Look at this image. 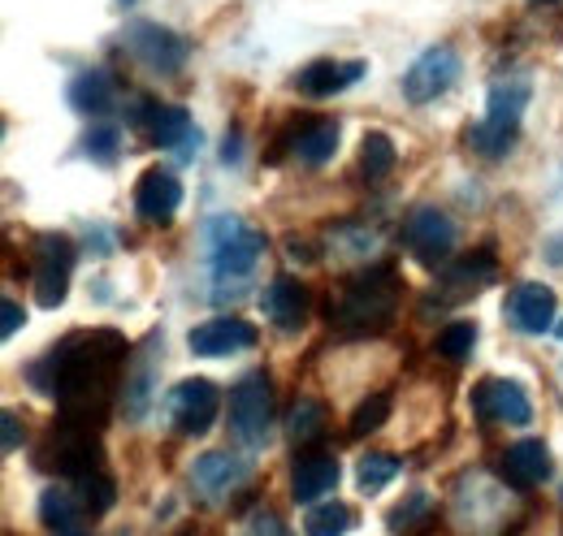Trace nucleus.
<instances>
[{"label":"nucleus","mask_w":563,"mask_h":536,"mask_svg":"<svg viewBox=\"0 0 563 536\" xmlns=\"http://www.w3.org/2000/svg\"><path fill=\"white\" fill-rule=\"evenodd\" d=\"M525 104H529V82L525 78H498L486 100V122H477L468 131V147L482 156H507V147L516 143L520 122H525Z\"/></svg>","instance_id":"nucleus-4"},{"label":"nucleus","mask_w":563,"mask_h":536,"mask_svg":"<svg viewBox=\"0 0 563 536\" xmlns=\"http://www.w3.org/2000/svg\"><path fill=\"white\" fill-rule=\"evenodd\" d=\"M533 4H551V0H533Z\"/></svg>","instance_id":"nucleus-40"},{"label":"nucleus","mask_w":563,"mask_h":536,"mask_svg":"<svg viewBox=\"0 0 563 536\" xmlns=\"http://www.w3.org/2000/svg\"><path fill=\"white\" fill-rule=\"evenodd\" d=\"M429 511H433V506H429V493L417 489L404 506H395V511L386 515V524H390V533H412V528H421L424 520H429Z\"/></svg>","instance_id":"nucleus-32"},{"label":"nucleus","mask_w":563,"mask_h":536,"mask_svg":"<svg viewBox=\"0 0 563 536\" xmlns=\"http://www.w3.org/2000/svg\"><path fill=\"white\" fill-rule=\"evenodd\" d=\"M352 524H355L352 506H343V502H317L303 515V536H347Z\"/></svg>","instance_id":"nucleus-26"},{"label":"nucleus","mask_w":563,"mask_h":536,"mask_svg":"<svg viewBox=\"0 0 563 536\" xmlns=\"http://www.w3.org/2000/svg\"><path fill=\"white\" fill-rule=\"evenodd\" d=\"M404 243L408 252L421 260V265H442L451 252H455V225L446 212L438 208H417L408 221H404Z\"/></svg>","instance_id":"nucleus-10"},{"label":"nucleus","mask_w":563,"mask_h":536,"mask_svg":"<svg viewBox=\"0 0 563 536\" xmlns=\"http://www.w3.org/2000/svg\"><path fill=\"white\" fill-rule=\"evenodd\" d=\"M261 312H265V321L269 325H278V330H299L303 325V316H308V290L295 281V277H274L269 286H265V294H261Z\"/></svg>","instance_id":"nucleus-17"},{"label":"nucleus","mask_w":563,"mask_h":536,"mask_svg":"<svg viewBox=\"0 0 563 536\" xmlns=\"http://www.w3.org/2000/svg\"><path fill=\"white\" fill-rule=\"evenodd\" d=\"M395 143L386 138L382 131H368L364 134V143H360V169H364V178L368 182H377V178H386L390 169H395Z\"/></svg>","instance_id":"nucleus-28"},{"label":"nucleus","mask_w":563,"mask_h":536,"mask_svg":"<svg viewBox=\"0 0 563 536\" xmlns=\"http://www.w3.org/2000/svg\"><path fill=\"white\" fill-rule=\"evenodd\" d=\"M187 346L205 359H221V355H239V350H252L256 346V330L239 316H212L205 325H196L187 334Z\"/></svg>","instance_id":"nucleus-12"},{"label":"nucleus","mask_w":563,"mask_h":536,"mask_svg":"<svg viewBox=\"0 0 563 536\" xmlns=\"http://www.w3.org/2000/svg\"><path fill=\"white\" fill-rule=\"evenodd\" d=\"M555 308H560V299L542 281H525L507 299V312H511V321H516L520 334H547L555 325Z\"/></svg>","instance_id":"nucleus-13"},{"label":"nucleus","mask_w":563,"mask_h":536,"mask_svg":"<svg viewBox=\"0 0 563 536\" xmlns=\"http://www.w3.org/2000/svg\"><path fill=\"white\" fill-rule=\"evenodd\" d=\"M122 4H135V0H122Z\"/></svg>","instance_id":"nucleus-41"},{"label":"nucleus","mask_w":563,"mask_h":536,"mask_svg":"<svg viewBox=\"0 0 563 536\" xmlns=\"http://www.w3.org/2000/svg\"><path fill=\"white\" fill-rule=\"evenodd\" d=\"M547 252H551V265H563V238H551Z\"/></svg>","instance_id":"nucleus-39"},{"label":"nucleus","mask_w":563,"mask_h":536,"mask_svg":"<svg viewBox=\"0 0 563 536\" xmlns=\"http://www.w3.org/2000/svg\"><path fill=\"white\" fill-rule=\"evenodd\" d=\"M247 480V464L230 450H209L191 464V484L205 493V498H225L230 489H239Z\"/></svg>","instance_id":"nucleus-16"},{"label":"nucleus","mask_w":563,"mask_h":536,"mask_svg":"<svg viewBox=\"0 0 563 536\" xmlns=\"http://www.w3.org/2000/svg\"><path fill=\"white\" fill-rule=\"evenodd\" d=\"M399 459L395 455H364L360 459V471H355V480H360V489L364 493H377V489H386L395 476H399Z\"/></svg>","instance_id":"nucleus-30"},{"label":"nucleus","mask_w":563,"mask_h":536,"mask_svg":"<svg viewBox=\"0 0 563 536\" xmlns=\"http://www.w3.org/2000/svg\"><path fill=\"white\" fill-rule=\"evenodd\" d=\"M230 433L243 450H265L274 433V386L265 372H247L230 390Z\"/></svg>","instance_id":"nucleus-5"},{"label":"nucleus","mask_w":563,"mask_h":536,"mask_svg":"<svg viewBox=\"0 0 563 536\" xmlns=\"http://www.w3.org/2000/svg\"><path fill=\"white\" fill-rule=\"evenodd\" d=\"M339 138H343V131H339V122H308V126H299V134H295V156L308 165V169H317V165H325L334 152H339Z\"/></svg>","instance_id":"nucleus-24"},{"label":"nucleus","mask_w":563,"mask_h":536,"mask_svg":"<svg viewBox=\"0 0 563 536\" xmlns=\"http://www.w3.org/2000/svg\"><path fill=\"white\" fill-rule=\"evenodd\" d=\"M386 415H390V394H373V399H364L352 411V433H373V428H382Z\"/></svg>","instance_id":"nucleus-33"},{"label":"nucleus","mask_w":563,"mask_h":536,"mask_svg":"<svg viewBox=\"0 0 563 536\" xmlns=\"http://www.w3.org/2000/svg\"><path fill=\"white\" fill-rule=\"evenodd\" d=\"M113 78L104 74V69H82V74H74L70 87H66V100H70L74 113H82V118H104L109 109H113Z\"/></svg>","instance_id":"nucleus-21"},{"label":"nucleus","mask_w":563,"mask_h":536,"mask_svg":"<svg viewBox=\"0 0 563 536\" xmlns=\"http://www.w3.org/2000/svg\"><path fill=\"white\" fill-rule=\"evenodd\" d=\"M178 203H183V182L169 169H161V165L143 169L135 182V212L143 221H169L178 212Z\"/></svg>","instance_id":"nucleus-14"},{"label":"nucleus","mask_w":563,"mask_h":536,"mask_svg":"<svg viewBox=\"0 0 563 536\" xmlns=\"http://www.w3.org/2000/svg\"><path fill=\"white\" fill-rule=\"evenodd\" d=\"M404 281L390 265H368L330 294V325L347 337L382 334L395 321Z\"/></svg>","instance_id":"nucleus-2"},{"label":"nucleus","mask_w":563,"mask_h":536,"mask_svg":"<svg viewBox=\"0 0 563 536\" xmlns=\"http://www.w3.org/2000/svg\"><path fill=\"white\" fill-rule=\"evenodd\" d=\"M118 143H122V131H118V126H109V122H100V126H91V131H87L82 152H87V156H96V160H113V156H118Z\"/></svg>","instance_id":"nucleus-34"},{"label":"nucleus","mask_w":563,"mask_h":536,"mask_svg":"<svg viewBox=\"0 0 563 536\" xmlns=\"http://www.w3.org/2000/svg\"><path fill=\"white\" fill-rule=\"evenodd\" d=\"M122 40H126L131 57H135L143 69L161 74V78L178 74V69L187 66V53H191V44H187L183 35H174V31L156 26V22H131V26L122 31Z\"/></svg>","instance_id":"nucleus-7"},{"label":"nucleus","mask_w":563,"mask_h":536,"mask_svg":"<svg viewBox=\"0 0 563 536\" xmlns=\"http://www.w3.org/2000/svg\"><path fill=\"white\" fill-rule=\"evenodd\" d=\"M286 252H290L299 265H317V252H312L308 243H299V238H286Z\"/></svg>","instance_id":"nucleus-38"},{"label":"nucleus","mask_w":563,"mask_h":536,"mask_svg":"<svg viewBox=\"0 0 563 536\" xmlns=\"http://www.w3.org/2000/svg\"><path fill=\"white\" fill-rule=\"evenodd\" d=\"M140 126L156 147H187L191 143V113L183 104H140Z\"/></svg>","instance_id":"nucleus-20"},{"label":"nucleus","mask_w":563,"mask_h":536,"mask_svg":"<svg viewBox=\"0 0 563 536\" xmlns=\"http://www.w3.org/2000/svg\"><path fill=\"white\" fill-rule=\"evenodd\" d=\"M70 272H74L70 238H66V234H40V238H35V272H31V286H35V299H40L44 308H62V303H66Z\"/></svg>","instance_id":"nucleus-8"},{"label":"nucleus","mask_w":563,"mask_h":536,"mask_svg":"<svg viewBox=\"0 0 563 536\" xmlns=\"http://www.w3.org/2000/svg\"><path fill=\"white\" fill-rule=\"evenodd\" d=\"M473 346H477V325H468V321H455V325H446L442 334H438V350L446 355V359H468L473 355Z\"/></svg>","instance_id":"nucleus-31"},{"label":"nucleus","mask_w":563,"mask_h":536,"mask_svg":"<svg viewBox=\"0 0 563 536\" xmlns=\"http://www.w3.org/2000/svg\"><path fill=\"white\" fill-rule=\"evenodd\" d=\"M339 459L334 455H325V450H303L299 459H295V471H290V493H295V502H317V498H325V493H334L339 489Z\"/></svg>","instance_id":"nucleus-15"},{"label":"nucleus","mask_w":563,"mask_h":536,"mask_svg":"<svg viewBox=\"0 0 563 536\" xmlns=\"http://www.w3.org/2000/svg\"><path fill=\"white\" fill-rule=\"evenodd\" d=\"M82 502H78V493L70 489H44V498H40V520H44V528L57 536H82Z\"/></svg>","instance_id":"nucleus-23"},{"label":"nucleus","mask_w":563,"mask_h":536,"mask_svg":"<svg viewBox=\"0 0 563 536\" xmlns=\"http://www.w3.org/2000/svg\"><path fill=\"white\" fill-rule=\"evenodd\" d=\"M22 321H26V312H22L13 299H4V303H0V337H13L22 330Z\"/></svg>","instance_id":"nucleus-35"},{"label":"nucleus","mask_w":563,"mask_h":536,"mask_svg":"<svg viewBox=\"0 0 563 536\" xmlns=\"http://www.w3.org/2000/svg\"><path fill=\"white\" fill-rule=\"evenodd\" d=\"M147 402H152V359H140L135 372H126V390H122V411H126V420H143Z\"/></svg>","instance_id":"nucleus-29"},{"label":"nucleus","mask_w":563,"mask_h":536,"mask_svg":"<svg viewBox=\"0 0 563 536\" xmlns=\"http://www.w3.org/2000/svg\"><path fill=\"white\" fill-rule=\"evenodd\" d=\"M560 337H563V325H560Z\"/></svg>","instance_id":"nucleus-42"},{"label":"nucleus","mask_w":563,"mask_h":536,"mask_svg":"<svg viewBox=\"0 0 563 536\" xmlns=\"http://www.w3.org/2000/svg\"><path fill=\"white\" fill-rule=\"evenodd\" d=\"M126 364V337L118 330H87L66 337L48 359L35 364L31 381L62 406V424L100 433L118 399V377Z\"/></svg>","instance_id":"nucleus-1"},{"label":"nucleus","mask_w":563,"mask_h":536,"mask_svg":"<svg viewBox=\"0 0 563 536\" xmlns=\"http://www.w3.org/2000/svg\"><path fill=\"white\" fill-rule=\"evenodd\" d=\"M217 406H221L217 386L205 381V377H187V381H178V386L169 390L165 415H169V428H174L178 437H200V433L212 428Z\"/></svg>","instance_id":"nucleus-6"},{"label":"nucleus","mask_w":563,"mask_h":536,"mask_svg":"<svg viewBox=\"0 0 563 536\" xmlns=\"http://www.w3.org/2000/svg\"><path fill=\"white\" fill-rule=\"evenodd\" d=\"M364 78V62H352V66H339V62H312L295 74V91L299 96H312V100H325V96H339L347 91L352 82Z\"/></svg>","instance_id":"nucleus-18"},{"label":"nucleus","mask_w":563,"mask_h":536,"mask_svg":"<svg viewBox=\"0 0 563 536\" xmlns=\"http://www.w3.org/2000/svg\"><path fill=\"white\" fill-rule=\"evenodd\" d=\"M74 493H78V502H82V511L96 520V515H109L113 511V502H118V489H113V480L100 471H87V476H78L74 480Z\"/></svg>","instance_id":"nucleus-27"},{"label":"nucleus","mask_w":563,"mask_h":536,"mask_svg":"<svg viewBox=\"0 0 563 536\" xmlns=\"http://www.w3.org/2000/svg\"><path fill=\"white\" fill-rule=\"evenodd\" d=\"M286 433H290L295 446L321 442V433H325V406L317 399H299L290 406V415H286Z\"/></svg>","instance_id":"nucleus-25"},{"label":"nucleus","mask_w":563,"mask_h":536,"mask_svg":"<svg viewBox=\"0 0 563 536\" xmlns=\"http://www.w3.org/2000/svg\"><path fill=\"white\" fill-rule=\"evenodd\" d=\"M455 78H460V57L446 44L424 48L421 57L412 62V69L404 74V100L408 104H429V100L446 96L455 87Z\"/></svg>","instance_id":"nucleus-9"},{"label":"nucleus","mask_w":563,"mask_h":536,"mask_svg":"<svg viewBox=\"0 0 563 536\" xmlns=\"http://www.w3.org/2000/svg\"><path fill=\"white\" fill-rule=\"evenodd\" d=\"M252 533H256V536H286V528L278 524V515L256 511V515H252Z\"/></svg>","instance_id":"nucleus-37"},{"label":"nucleus","mask_w":563,"mask_h":536,"mask_svg":"<svg viewBox=\"0 0 563 536\" xmlns=\"http://www.w3.org/2000/svg\"><path fill=\"white\" fill-rule=\"evenodd\" d=\"M0 428H4V437H0L4 455H9V450H18V442H22V424H18V415H13V411H4V415H0Z\"/></svg>","instance_id":"nucleus-36"},{"label":"nucleus","mask_w":563,"mask_h":536,"mask_svg":"<svg viewBox=\"0 0 563 536\" xmlns=\"http://www.w3.org/2000/svg\"><path fill=\"white\" fill-rule=\"evenodd\" d=\"M490 281H494V260H490V252L464 256V260H455V265L442 268V290H446V299H451V303L468 299L473 290H482V286H490Z\"/></svg>","instance_id":"nucleus-22"},{"label":"nucleus","mask_w":563,"mask_h":536,"mask_svg":"<svg viewBox=\"0 0 563 536\" xmlns=\"http://www.w3.org/2000/svg\"><path fill=\"white\" fill-rule=\"evenodd\" d=\"M205 243H209V268L217 286L212 299H234L230 290H239L265 256V234L243 225L239 216H212L205 225Z\"/></svg>","instance_id":"nucleus-3"},{"label":"nucleus","mask_w":563,"mask_h":536,"mask_svg":"<svg viewBox=\"0 0 563 536\" xmlns=\"http://www.w3.org/2000/svg\"><path fill=\"white\" fill-rule=\"evenodd\" d=\"M503 476H507V484H516V489L542 484V480L551 476V450H547L538 437H525V442L507 446V455H503Z\"/></svg>","instance_id":"nucleus-19"},{"label":"nucleus","mask_w":563,"mask_h":536,"mask_svg":"<svg viewBox=\"0 0 563 536\" xmlns=\"http://www.w3.org/2000/svg\"><path fill=\"white\" fill-rule=\"evenodd\" d=\"M473 406L494 420V424H511V428H525L533 420V402L525 394V386L507 381V377H490L473 390Z\"/></svg>","instance_id":"nucleus-11"}]
</instances>
